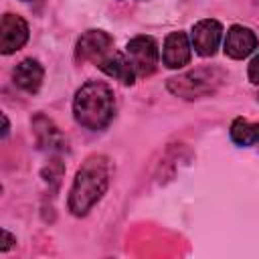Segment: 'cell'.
<instances>
[{
  "mask_svg": "<svg viewBox=\"0 0 259 259\" xmlns=\"http://www.w3.org/2000/svg\"><path fill=\"white\" fill-rule=\"evenodd\" d=\"M109 160L103 154H93L81 164L69 190L67 206L71 214L85 217L93 208L109 186Z\"/></svg>",
  "mask_w": 259,
  "mask_h": 259,
  "instance_id": "1",
  "label": "cell"
},
{
  "mask_svg": "<svg viewBox=\"0 0 259 259\" xmlns=\"http://www.w3.org/2000/svg\"><path fill=\"white\" fill-rule=\"evenodd\" d=\"M115 115V93L103 81H87L73 97L75 121L91 132L105 130Z\"/></svg>",
  "mask_w": 259,
  "mask_h": 259,
  "instance_id": "2",
  "label": "cell"
},
{
  "mask_svg": "<svg viewBox=\"0 0 259 259\" xmlns=\"http://www.w3.org/2000/svg\"><path fill=\"white\" fill-rule=\"evenodd\" d=\"M225 71L219 67H200L188 73H182L178 77L168 79L166 87L172 95L182 99H198L214 93L221 83L225 81Z\"/></svg>",
  "mask_w": 259,
  "mask_h": 259,
  "instance_id": "3",
  "label": "cell"
},
{
  "mask_svg": "<svg viewBox=\"0 0 259 259\" xmlns=\"http://www.w3.org/2000/svg\"><path fill=\"white\" fill-rule=\"evenodd\" d=\"M125 57L132 63L134 71L138 77H150L160 63V51H158V42L148 36V34H140L134 36L127 45H125Z\"/></svg>",
  "mask_w": 259,
  "mask_h": 259,
  "instance_id": "4",
  "label": "cell"
},
{
  "mask_svg": "<svg viewBox=\"0 0 259 259\" xmlns=\"http://www.w3.org/2000/svg\"><path fill=\"white\" fill-rule=\"evenodd\" d=\"M109 53H113V38L109 32L101 30V28H91L85 30L75 45V59L85 63L91 61L95 65H99Z\"/></svg>",
  "mask_w": 259,
  "mask_h": 259,
  "instance_id": "5",
  "label": "cell"
},
{
  "mask_svg": "<svg viewBox=\"0 0 259 259\" xmlns=\"http://www.w3.org/2000/svg\"><path fill=\"white\" fill-rule=\"evenodd\" d=\"M221 38H223V24L214 18L198 20L190 32L192 49L200 57H212L221 45Z\"/></svg>",
  "mask_w": 259,
  "mask_h": 259,
  "instance_id": "6",
  "label": "cell"
},
{
  "mask_svg": "<svg viewBox=\"0 0 259 259\" xmlns=\"http://www.w3.org/2000/svg\"><path fill=\"white\" fill-rule=\"evenodd\" d=\"M28 24L22 16L6 12L0 22V53L12 55L18 49H22L28 40Z\"/></svg>",
  "mask_w": 259,
  "mask_h": 259,
  "instance_id": "7",
  "label": "cell"
},
{
  "mask_svg": "<svg viewBox=\"0 0 259 259\" xmlns=\"http://www.w3.org/2000/svg\"><path fill=\"white\" fill-rule=\"evenodd\" d=\"M192 42L184 30H174L164 38L162 45V63L168 69H182L190 63Z\"/></svg>",
  "mask_w": 259,
  "mask_h": 259,
  "instance_id": "8",
  "label": "cell"
},
{
  "mask_svg": "<svg viewBox=\"0 0 259 259\" xmlns=\"http://www.w3.org/2000/svg\"><path fill=\"white\" fill-rule=\"evenodd\" d=\"M257 45H259V38L249 26L233 24L225 36V55L241 61V59L249 57L257 49Z\"/></svg>",
  "mask_w": 259,
  "mask_h": 259,
  "instance_id": "9",
  "label": "cell"
},
{
  "mask_svg": "<svg viewBox=\"0 0 259 259\" xmlns=\"http://www.w3.org/2000/svg\"><path fill=\"white\" fill-rule=\"evenodd\" d=\"M42 77H45V69L36 59H24L12 71L14 85L26 93H36L42 85Z\"/></svg>",
  "mask_w": 259,
  "mask_h": 259,
  "instance_id": "10",
  "label": "cell"
},
{
  "mask_svg": "<svg viewBox=\"0 0 259 259\" xmlns=\"http://www.w3.org/2000/svg\"><path fill=\"white\" fill-rule=\"evenodd\" d=\"M97 67H99L105 75H109V77L121 81L123 85H134L136 79H138V75H136L132 63L127 61L125 53H115V51H113V53H109Z\"/></svg>",
  "mask_w": 259,
  "mask_h": 259,
  "instance_id": "11",
  "label": "cell"
},
{
  "mask_svg": "<svg viewBox=\"0 0 259 259\" xmlns=\"http://www.w3.org/2000/svg\"><path fill=\"white\" fill-rule=\"evenodd\" d=\"M32 127H34V134H36V142L40 148L45 150H67V140L63 138V134L59 132V127L53 125L51 119H47L45 115H36L32 119Z\"/></svg>",
  "mask_w": 259,
  "mask_h": 259,
  "instance_id": "12",
  "label": "cell"
},
{
  "mask_svg": "<svg viewBox=\"0 0 259 259\" xmlns=\"http://www.w3.org/2000/svg\"><path fill=\"white\" fill-rule=\"evenodd\" d=\"M231 140L237 144V146H243V148H249V146H255L259 144V121L253 123L249 119H243V117H237L233 123H231Z\"/></svg>",
  "mask_w": 259,
  "mask_h": 259,
  "instance_id": "13",
  "label": "cell"
},
{
  "mask_svg": "<svg viewBox=\"0 0 259 259\" xmlns=\"http://www.w3.org/2000/svg\"><path fill=\"white\" fill-rule=\"evenodd\" d=\"M247 77L253 85H259V55H255L247 67Z\"/></svg>",
  "mask_w": 259,
  "mask_h": 259,
  "instance_id": "14",
  "label": "cell"
},
{
  "mask_svg": "<svg viewBox=\"0 0 259 259\" xmlns=\"http://www.w3.org/2000/svg\"><path fill=\"white\" fill-rule=\"evenodd\" d=\"M2 237H4V243H2L0 251H2V253H6V251H8V249H10L14 243H16V239H14V235H12L10 231H6V229L2 231Z\"/></svg>",
  "mask_w": 259,
  "mask_h": 259,
  "instance_id": "15",
  "label": "cell"
},
{
  "mask_svg": "<svg viewBox=\"0 0 259 259\" xmlns=\"http://www.w3.org/2000/svg\"><path fill=\"white\" fill-rule=\"evenodd\" d=\"M2 121H4V130H2V138H6V136H8V132H10V130H8V127H10V125H8V117H6V115H2Z\"/></svg>",
  "mask_w": 259,
  "mask_h": 259,
  "instance_id": "16",
  "label": "cell"
},
{
  "mask_svg": "<svg viewBox=\"0 0 259 259\" xmlns=\"http://www.w3.org/2000/svg\"><path fill=\"white\" fill-rule=\"evenodd\" d=\"M24 2H32V0H24Z\"/></svg>",
  "mask_w": 259,
  "mask_h": 259,
  "instance_id": "17",
  "label": "cell"
}]
</instances>
